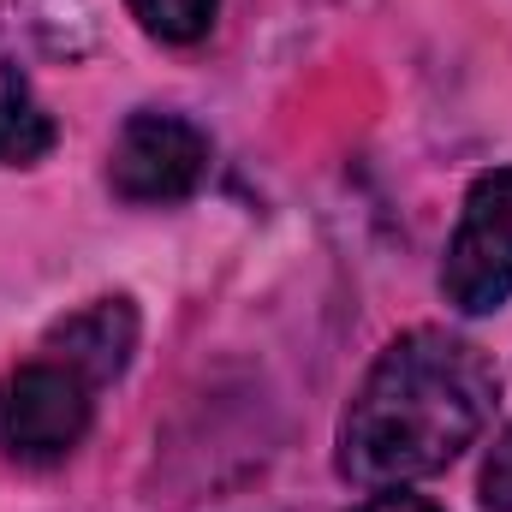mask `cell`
Wrapping results in <instances>:
<instances>
[{"label": "cell", "instance_id": "6da1fadb", "mask_svg": "<svg viewBox=\"0 0 512 512\" xmlns=\"http://www.w3.org/2000/svg\"><path fill=\"white\" fill-rule=\"evenodd\" d=\"M495 364L441 328H411L370 364L340 417V471L364 489H405L447 471L495 417Z\"/></svg>", "mask_w": 512, "mask_h": 512}, {"label": "cell", "instance_id": "7a4b0ae2", "mask_svg": "<svg viewBox=\"0 0 512 512\" xmlns=\"http://www.w3.org/2000/svg\"><path fill=\"white\" fill-rule=\"evenodd\" d=\"M441 292L459 316H495L512 298V167L477 173L447 239Z\"/></svg>", "mask_w": 512, "mask_h": 512}, {"label": "cell", "instance_id": "3957f363", "mask_svg": "<svg viewBox=\"0 0 512 512\" xmlns=\"http://www.w3.org/2000/svg\"><path fill=\"white\" fill-rule=\"evenodd\" d=\"M90 429V387L66 364H24L0 387V441L12 459H66Z\"/></svg>", "mask_w": 512, "mask_h": 512}, {"label": "cell", "instance_id": "277c9868", "mask_svg": "<svg viewBox=\"0 0 512 512\" xmlns=\"http://www.w3.org/2000/svg\"><path fill=\"white\" fill-rule=\"evenodd\" d=\"M108 179L126 203H179L209 179V137L179 114H131L114 137Z\"/></svg>", "mask_w": 512, "mask_h": 512}, {"label": "cell", "instance_id": "5b68a950", "mask_svg": "<svg viewBox=\"0 0 512 512\" xmlns=\"http://www.w3.org/2000/svg\"><path fill=\"white\" fill-rule=\"evenodd\" d=\"M54 358L78 376L84 387H102L126 376L131 352H137V310L126 298H96L84 310H72L54 334H48Z\"/></svg>", "mask_w": 512, "mask_h": 512}, {"label": "cell", "instance_id": "8992f818", "mask_svg": "<svg viewBox=\"0 0 512 512\" xmlns=\"http://www.w3.org/2000/svg\"><path fill=\"white\" fill-rule=\"evenodd\" d=\"M54 149V114L30 90V78L0 60V161L6 167H36Z\"/></svg>", "mask_w": 512, "mask_h": 512}, {"label": "cell", "instance_id": "52a82bcc", "mask_svg": "<svg viewBox=\"0 0 512 512\" xmlns=\"http://www.w3.org/2000/svg\"><path fill=\"white\" fill-rule=\"evenodd\" d=\"M126 6L155 42H203L221 12V0H126Z\"/></svg>", "mask_w": 512, "mask_h": 512}, {"label": "cell", "instance_id": "ba28073f", "mask_svg": "<svg viewBox=\"0 0 512 512\" xmlns=\"http://www.w3.org/2000/svg\"><path fill=\"white\" fill-rule=\"evenodd\" d=\"M483 507L512 512V429H501V441L483 459Z\"/></svg>", "mask_w": 512, "mask_h": 512}, {"label": "cell", "instance_id": "9c48e42d", "mask_svg": "<svg viewBox=\"0 0 512 512\" xmlns=\"http://www.w3.org/2000/svg\"><path fill=\"white\" fill-rule=\"evenodd\" d=\"M352 512H441L435 501H423V495H405V489H382V495H370L364 507Z\"/></svg>", "mask_w": 512, "mask_h": 512}]
</instances>
